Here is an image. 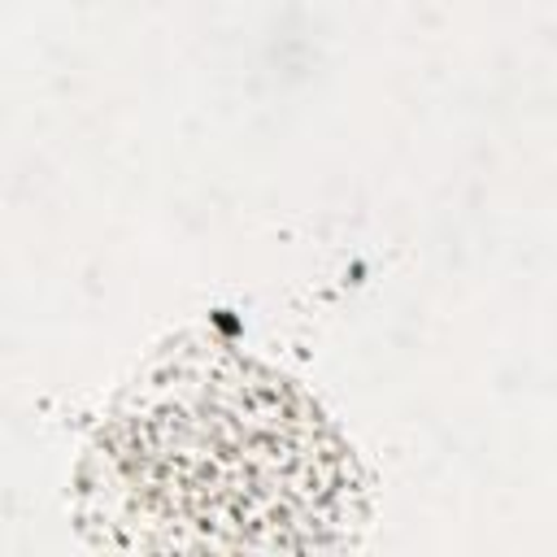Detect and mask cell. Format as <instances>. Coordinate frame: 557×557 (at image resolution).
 I'll return each instance as SVG.
<instances>
[{"label": "cell", "instance_id": "cell-1", "mask_svg": "<svg viewBox=\"0 0 557 557\" xmlns=\"http://www.w3.org/2000/svg\"><path fill=\"white\" fill-rule=\"evenodd\" d=\"M104 522L139 544H292L331 527L344 461L322 418L274 374L183 366L113 422L100 453Z\"/></svg>", "mask_w": 557, "mask_h": 557}]
</instances>
